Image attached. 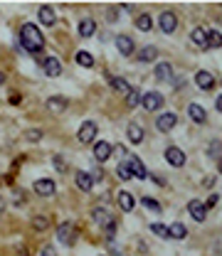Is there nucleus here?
I'll return each mask as SVG.
<instances>
[{"label": "nucleus", "instance_id": "obj_4", "mask_svg": "<svg viewBox=\"0 0 222 256\" xmlns=\"http://www.w3.org/2000/svg\"><path fill=\"white\" fill-rule=\"evenodd\" d=\"M96 124L94 121H84L81 128H79V133H76V138H79V143H91L94 138H96Z\"/></svg>", "mask_w": 222, "mask_h": 256}, {"label": "nucleus", "instance_id": "obj_20", "mask_svg": "<svg viewBox=\"0 0 222 256\" xmlns=\"http://www.w3.org/2000/svg\"><path fill=\"white\" fill-rule=\"evenodd\" d=\"M119 207L124 209V212H131L134 207H136V199H134V194L131 192H119Z\"/></svg>", "mask_w": 222, "mask_h": 256}, {"label": "nucleus", "instance_id": "obj_30", "mask_svg": "<svg viewBox=\"0 0 222 256\" xmlns=\"http://www.w3.org/2000/svg\"><path fill=\"white\" fill-rule=\"evenodd\" d=\"M74 60H76V64H81L84 69H91V66H94V57H91L89 52H76Z\"/></svg>", "mask_w": 222, "mask_h": 256}, {"label": "nucleus", "instance_id": "obj_14", "mask_svg": "<svg viewBox=\"0 0 222 256\" xmlns=\"http://www.w3.org/2000/svg\"><path fill=\"white\" fill-rule=\"evenodd\" d=\"M195 84H198L203 91H208V89H213V86H215V76H213L210 71H205V69H203V71H198V74H195Z\"/></svg>", "mask_w": 222, "mask_h": 256}, {"label": "nucleus", "instance_id": "obj_37", "mask_svg": "<svg viewBox=\"0 0 222 256\" xmlns=\"http://www.w3.org/2000/svg\"><path fill=\"white\" fill-rule=\"evenodd\" d=\"M27 138H30V140H40V138H42V130H27Z\"/></svg>", "mask_w": 222, "mask_h": 256}, {"label": "nucleus", "instance_id": "obj_3", "mask_svg": "<svg viewBox=\"0 0 222 256\" xmlns=\"http://www.w3.org/2000/svg\"><path fill=\"white\" fill-rule=\"evenodd\" d=\"M158 25H160V30H163L165 35L175 32V27H178V17H175V12L163 10V12H160V17H158Z\"/></svg>", "mask_w": 222, "mask_h": 256}, {"label": "nucleus", "instance_id": "obj_43", "mask_svg": "<svg viewBox=\"0 0 222 256\" xmlns=\"http://www.w3.org/2000/svg\"><path fill=\"white\" fill-rule=\"evenodd\" d=\"M20 256H27V252H25V249H22V247H20Z\"/></svg>", "mask_w": 222, "mask_h": 256}, {"label": "nucleus", "instance_id": "obj_42", "mask_svg": "<svg viewBox=\"0 0 222 256\" xmlns=\"http://www.w3.org/2000/svg\"><path fill=\"white\" fill-rule=\"evenodd\" d=\"M2 84H5V74L0 71V86H2Z\"/></svg>", "mask_w": 222, "mask_h": 256}, {"label": "nucleus", "instance_id": "obj_18", "mask_svg": "<svg viewBox=\"0 0 222 256\" xmlns=\"http://www.w3.org/2000/svg\"><path fill=\"white\" fill-rule=\"evenodd\" d=\"M155 79H158V81H168V79H173V66H170L168 62L155 64Z\"/></svg>", "mask_w": 222, "mask_h": 256}, {"label": "nucleus", "instance_id": "obj_33", "mask_svg": "<svg viewBox=\"0 0 222 256\" xmlns=\"http://www.w3.org/2000/svg\"><path fill=\"white\" fill-rule=\"evenodd\" d=\"M116 173H119V178L121 180H131L134 175H131V168H129V163H121V165H116Z\"/></svg>", "mask_w": 222, "mask_h": 256}, {"label": "nucleus", "instance_id": "obj_35", "mask_svg": "<svg viewBox=\"0 0 222 256\" xmlns=\"http://www.w3.org/2000/svg\"><path fill=\"white\" fill-rule=\"evenodd\" d=\"M141 204H144L146 209H150V212H160V209H163V207H160L153 197H144V199H141Z\"/></svg>", "mask_w": 222, "mask_h": 256}, {"label": "nucleus", "instance_id": "obj_24", "mask_svg": "<svg viewBox=\"0 0 222 256\" xmlns=\"http://www.w3.org/2000/svg\"><path fill=\"white\" fill-rule=\"evenodd\" d=\"M109 84H111V89H114V91H121V94H129V91H131L129 81H126V79H121V76H111V79H109Z\"/></svg>", "mask_w": 222, "mask_h": 256}, {"label": "nucleus", "instance_id": "obj_9", "mask_svg": "<svg viewBox=\"0 0 222 256\" xmlns=\"http://www.w3.org/2000/svg\"><path fill=\"white\" fill-rule=\"evenodd\" d=\"M178 124V116L175 114H160L158 116V121H155V128L160 130V133H168V130H173Z\"/></svg>", "mask_w": 222, "mask_h": 256}, {"label": "nucleus", "instance_id": "obj_21", "mask_svg": "<svg viewBox=\"0 0 222 256\" xmlns=\"http://www.w3.org/2000/svg\"><path fill=\"white\" fill-rule=\"evenodd\" d=\"M67 104H70V101H67L65 96H52V99H47V109H50V111H55V114L65 111V109H67Z\"/></svg>", "mask_w": 222, "mask_h": 256}, {"label": "nucleus", "instance_id": "obj_22", "mask_svg": "<svg viewBox=\"0 0 222 256\" xmlns=\"http://www.w3.org/2000/svg\"><path fill=\"white\" fill-rule=\"evenodd\" d=\"M136 27H139L141 32H150V30H153V17H150L148 12H141V15L136 17Z\"/></svg>", "mask_w": 222, "mask_h": 256}, {"label": "nucleus", "instance_id": "obj_28", "mask_svg": "<svg viewBox=\"0 0 222 256\" xmlns=\"http://www.w3.org/2000/svg\"><path fill=\"white\" fill-rule=\"evenodd\" d=\"M129 140H131V143H141V140H144V128L139 126V124H131V126H129Z\"/></svg>", "mask_w": 222, "mask_h": 256}, {"label": "nucleus", "instance_id": "obj_31", "mask_svg": "<svg viewBox=\"0 0 222 256\" xmlns=\"http://www.w3.org/2000/svg\"><path fill=\"white\" fill-rule=\"evenodd\" d=\"M94 219H96L99 224H104L106 229H109V227L114 224V219H111V217H109V214H106L104 209H94Z\"/></svg>", "mask_w": 222, "mask_h": 256}, {"label": "nucleus", "instance_id": "obj_29", "mask_svg": "<svg viewBox=\"0 0 222 256\" xmlns=\"http://www.w3.org/2000/svg\"><path fill=\"white\" fill-rule=\"evenodd\" d=\"M155 57H158V50H155L153 45H148V47H144V50L139 52V60H141V62H153Z\"/></svg>", "mask_w": 222, "mask_h": 256}, {"label": "nucleus", "instance_id": "obj_25", "mask_svg": "<svg viewBox=\"0 0 222 256\" xmlns=\"http://www.w3.org/2000/svg\"><path fill=\"white\" fill-rule=\"evenodd\" d=\"M150 232H153L155 237H160V239H170L168 224H163V222H153V224H150Z\"/></svg>", "mask_w": 222, "mask_h": 256}, {"label": "nucleus", "instance_id": "obj_44", "mask_svg": "<svg viewBox=\"0 0 222 256\" xmlns=\"http://www.w3.org/2000/svg\"><path fill=\"white\" fill-rule=\"evenodd\" d=\"M220 173H222V160H220Z\"/></svg>", "mask_w": 222, "mask_h": 256}, {"label": "nucleus", "instance_id": "obj_19", "mask_svg": "<svg viewBox=\"0 0 222 256\" xmlns=\"http://www.w3.org/2000/svg\"><path fill=\"white\" fill-rule=\"evenodd\" d=\"M55 20H57V12H55V7H50V5H42V7H40V22H42V25H55Z\"/></svg>", "mask_w": 222, "mask_h": 256}, {"label": "nucleus", "instance_id": "obj_17", "mask_svg": "<svg viewBox=\"0 0 222 256\" xmlns=\"http://www.w3.org/2000/svg\"><path fill=\"white\" fill-rule=\"evenodd\" d=\"M188 116H190L195 124H205V121H208V114H205V109H203L200 104H190V106H188Z\"/></svg>", "mask_w": 222, "mask_h": 256}, {"label": "nucleus", "instance_id": "obj_5", "mask_svg": "<svg viewBox=\"0 0 222 256\" xmlns=\"http://www.w3.org/2000/svg\"><path fill=\"white\" fill-rule=\"evenodd\" d=\"M32 190L37 192L40 197H52V194H55V190H57V185H55L50 178H42V180H35Z\"/></svg>", "mask_w": 222, "mask_h": 256}, {"label": "nucleus", "instance_id": "obj_12", "mask_svg": "<svg viewBox=\"0 0 222 256\" xmlns=\"http://www.w3.org/2000/svg\"><path fill=\"white\" fill-rule=\"evenodd\" d=\"M160 106H163V96H160L158 91L144 94V109H146V111H155V109H160Z\"/></svg>", "mask_w": 222, "mask_h": 256}, {"label": "nucleus", "instance_id": "obj_8", "mask_svg": "<svg viewBox=\"0 0 222 256\" xmlns=\"http://www.w3.org/2000/svg\"><path fill=\"white\" fill-rule=\"evenodd\" d=\"M111 153H114V145H111V143H106V140H96V145H94V158H96L99 163L109 160Z\"/></svg>", "mask_w": 222, "mask_h": 256}, {"label": "nucleus", "instance_id": "obj_41", "mask_svg": "<svg viewBox=\"0 0 222 256\" xmlns=\"http://www.w3.org/2000/svg\"><path fill=\"white\" fill-rule=\"evenodd\" d=\"M2 212H5V199L0 197V214H2Z\"/></svg>", "mask_w": 222, "mask_h": 256}, {"label": "nucleus", "instance_id": "obj_6", "mask_svg": "<svg viewBox=\"0 0 222 256\" xmlns=\"http://www.w3.org/2000/svg\"><path fill=\"white\" fill-rule=\"evenodd\" d=\"M165 160H168L173 168H183V165H185V153H183L180 148L170 145V148H165Z\"/></svg>", "mask_w": 222, "mask_h": 256}, {"label": "nucleus", "instance_id": "obj_10", "mask_svg": "<svg viewBox=\"0 0 222 256\" xmlns=\"http://www.w3.org/2000/svg\"><path fill=\"white\" fill-rule=\"evenodd\" d=\"M116 50L124 55V57H131L134 55V40L129 37V35H116Z\"/></svg>", "mask_w": 222, "mask_h": 256}, {"label": "nucleus", "instance_id": "obj_36", "mask_svg": "<svg viewBox=\"0 0 222 256\" xmlns=\"http://www.w3.org/2000/svg\"><path fill=\"white\" fill-rule=\"evenodd\" d=\"M52 163H55V168H57L60 173H65V170H67V163H65V158H62V155H55V160H52Z\"/></svg>", "mask_w": 222, "mask_h": 256}, {"label": "nucleus", "instance_id": "obj_2", "mask_svg": "<svg viewBox=\"0 0 222 256\" xmlns=\"http://www.w3.org/2000/svg\"><path fill=\"white\" fill-rule=\"evenodd\" d=\"M74 239H76V227H74L72 222H62L57 227V242L65 244V247H72Z\"/></svg>", "mask_w": 222, "mask_h": 256}, {"label": "nucleus", "instance_id": "obj_1", "mask_svg": "<svg viewBox=\"0 0 222 256\" xmlns=\"http://www.w3.org/2000/svg\"><path fill=\"white\" fill-rule=\"evenodd\" d=\"M20 45H22L27 52H42L45 37H42V32L37 30V25H32V22L22 25V30H20Z\"/></svg>", "mask_w": 222, "mask_h": 256}, {"label": "nucleus", "instance_id": "obj_26", "mask_svg": "<svg viewBox=\"0 0 222 256\" xmlns=\"http://www.w3.org/2000/svg\"><path fill=\"white\" fill-rule=\"evenodd\" d=\"M168 232H170V239H185V234H188L185 224H180V222L170 224V227H168Z\"/></svg>", "mask_w": 222, "mask_h": 256}, {"label": "nucleus", "instance_id": "obj_16", "mask_svg": "<svg viewBox=\"0 0 222 256\" xmlns=\"http://www.w3.org/2000/svg\"><path fill=\"white\" fill-rule=\"evenodd\" d=\"M190 40H193L200 50H210V47H208V30H205V27H195V30L190 32Z\"/></svg>", "mask_w": 222, "mask_h": 256}, {"label": "nucleus", "instance_id": "obj_39", "mask_svg": "<svg viewBox=\"0 0 222 256\" xmlns=\"http://www.w3.org/2000/svg\"><path fill=\"white\" fill-rule=\"evenodd\" d=\"M42 256H57L55 247H45V249H42Z\"/></svg>", "mask_w": 222, "mask_h": 256}, {"label": "nucleus", "instance_id": "obj_7", "mask_svg": "<svg viewBox=\"0 0 222 256\" xmlns=\"http://www.w3.org/2000/svg\"><path fill=\"white\" fill-rule=\"evenodd\" d=\"M129 168H131V175H134L136 180H146L148 178V170H146V165H144L141 158L131 155V158H129Z\"/></svg>", "mask_w": 222, "mask_h": 256}, {"label": "nucleus", "instance_id": "obj_11", "mask_svg": "<svg viewBox=\"0 0 222 256\" xmlns=\"http://www.w3.org/2000/svg\"><path fill=\"white\" fill-rule=\"evenodd\" d=\"M188 212H190V217H193L195 222H205L208 207H205L203 202H198V199H190V202H188Z\"/></svg>", "mask_w": 222, "mask_h": 256}, {"label": "nucleus", "instance_id": "obj_40", "mask_svg": "<svg viewBox=\"0 0 222 256\" xmlns=\"http://www.w3.org/2000/svg\"><path fill=\"white\" fill-rule=\"evenodd\" d=\"M215 104H218V111L222 114V96H218V101H215Z\"/></svg>", "mask_w": 222, "mask_h": 256}, {"label": "nucleus", "instance_id": "obj_15", "mask_svg": "<svg viewBox=\"0 0 222 256\" xmlns=\"http://www.w3.org/2000/svg\"><path fill=\"white\" fill-rule=\"evenodd\" d=\"M74 183H76V188H79L81 192H89L91 188H94V178H91L89 173H81V170L74 175Z\"/></svg>", "mask_w": 222, "mask_h": 256}, {"label": "nucleus", "instance_id": "obj_27", "mask_svg": "<svg viewBox=\"0 0 222 256\" xmlns=\"http://www.w3.org/2000/svg\"><path fill=\"white\" fill-rule=\"evenodd\" d=\"M139 104H144V96H141V91H139V89H131V91H129V96H126V106H129V109H134V106H139Z\"/></svg>", "mask_w": 222, "mask_h": 256}, {"label": "nucleus", "instance_id": "obj_34", "mask_svg": "<svg viewBox=\"0 0 222 256\" xmlns=\"http://www.w3.org/2000/svg\"><path fill=\"white\" fill-rule=\"evenodd\" d=\"M32 227H35L37 232H45V229L50 227V219H47V217H32Z\"/></svg>", "mask_w": 222, "mask_h": 256}, {"label": "nucleus", "instance_id": "obj_32", "mask_svg": "<svg viewBox=\"0 0 222 256\" xmlns=\"http://www.w3.org/2000/svg\"><path fill=\"white\" fill-rule=\"evenodd\" d=\"M208 47H222V35L218 30H208Z\"/></svg>", "mask_w": 222, "mask_h": 256}, {"label": "nucleus", "instance_id": "obj_13", "mask_svg": "<svg viewBox=\"0 0 222 256\" xmlns=\"http://www.w3.org/2000/svg\"><path fill=\"white\" fill-rule=\"evenodd\" d=\"M42 69H45L47 76H60V74H62V62H60L57 57H47V60L42 62Z\"/></svg>", "mask_w": 222, "mask_h": 256}, {"label": "nucleus", "instance_id": "obj_38", "mask_svg": "<svg viewBox=\"0 0 222 256\" xmlns=\"http://www.w3.org/2000/svg\"><path fill=\"white\" fill-rule=\"evenodd\" d=\"M215 204H218V194H210V197H208V202H205V207H208V209H213Z\"/></svg>", "mask_w": 222, "mask_h": 256}, {"label": "nucleus", "instance_id": "obj_23", "mask_svg": "<svg viewBox=\"0 0 222 256\" xmlns=\"http://www.w3.org/2000/svg\"><path fill=\"white\" fill-rule=\"evenodd\" d=\"M94 30H96V22H94L91 17H86V20L79 22V35H81V37H91Z\"/></svg>", "mask_w": 222, "mask_h": 256}]
</instances>
